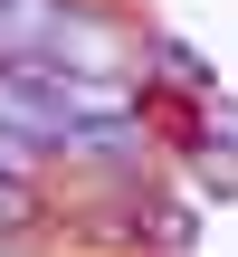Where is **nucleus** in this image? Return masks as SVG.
Listing matches in <instances>:
<instances>
[{
  "label": "nucleus",
  "instance_id": "obj_1",
  "mask_svg": "<svg viewBox=\"0 0 238 257\" xmlns=\"http://www.w3.org/2000/svg\"><path fill=\"white\" fill-rule=\"evenodd\" d=\"M134 153H143V114H124V124H67V143H57V162H86V172H134Z\"/></svg>",
  "mask_w": 238,
  "mask_h": 257
},
{
  "label": "nucleus",
  "instance_id": "obj_2",
  "mask_svg": "<svg viewBox=\"0 0 238 257\" xmlns=\"http://www.w3.org/2000/svg\"><path fill=\"white\" fill-rule=\"evenodd\" d=\"M143 67H153V76H162L172 95H200V105L219 95V76H210V57H200L191 38H143Z\"/></svg>",
  "mask_w": 238,
  "mask_h": 257
},
{
  "label": "nucleus",
  "instance_id": "obj_3",
  "mask_svg": "<svg viewBox=\"0 0 238 257\" xmlns=\"http://www.w3.org/2000/svg\"><path fill=\"white\" fill-rule=\"evenodd\" d=\"M48 162H57V153H38L29 134H10V124H0V181H48Z\"/></svg>",
  "mask_w": 238,
  "mask_h": 257
}]
</instances>
